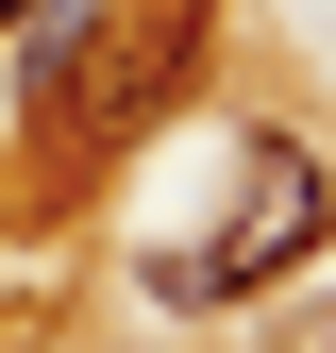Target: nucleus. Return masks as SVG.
I'll return each instance as SVG.
<instances>
[{"instance_id": "obj_1", "label": "nucleus", "mask_w": 336, "mask_h": 353, "mask_svg": "<svg viewBox=\"0 0 336 353\" xmlns=\"http://www.w3.org/2000/svg\"><path fill=\"white\" fill-rule=\"evenodd\" d=\"M319 219H336L319 152H303V135H252L219 236H202V252H151V303H252V286H286V270L319 252Z\"/></svg>"}, {"instance_id": "obj_2", "label": "nucleus", "mask_w": 336, "mask_h": 353, "mask_svg": "<svg viewBox=\"0 0 336 353\" xmlns=\"http://www.w3.org/2000/svg\"><path fill=\"white\" fill-rule=\"evenodd\" d=\"M185 51H202V0H118V34H101V17L67 34V68H51V101H34V118H51L67 152H118L168 84H185Z\"/></svg>"}, {"instance_id": "obj_3", "label": "nucleus", "mask_w": 336, "mask_h": 353, "mask_svg": "<svg viewBox=\"0 0 336 353\" xmlns=\"http://www.w3.org/2000/svg\"><path fill=\"white\" fill-rule=\"evenodd\" d=\"M0 17H34V0H0Z\"/></svg>"}]
</instances>
